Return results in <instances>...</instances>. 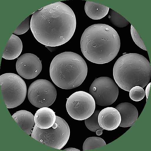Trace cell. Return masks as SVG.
Wrapping results in <instances>:
<instances>
[{
    "mask_svg": "<svg viewBox=\"0 0 151 151\" xmlns=\"http://www.w3.org/2000/svg\"><path fill=\"white\" fill-rule=\"evenodd\" d=\"M76 26L73 10L59 2L35 12L31 18L30 28L38 42L47 46L55 47L68 42L73 36Z\"/></svg>",
    "mask_w": 151,
    "mask_h": 151,
    "instance_id": "obj_1",
    "label": "cell"
},
{
    "mask_svg": "<svg viewBox=\"0 0 151 151\" xmlns=\"http://www.w3.org/2000/svg\"><path fill=\"white\" fill-rule=\"evenodd\" d=\"M120 47L117 32L108 25L96 24L88 27L81 41L82 52L88 60L98 64L107 63L118 55Z\"/></svg>",
    "mask_w": 151,
    "mask_h": 151,
    "instance_id": "obj_2",
    "label": "cell"
},
{
    "mask_svg": "<svg viewBox=\"0 0 151 151\" xmlns=\"http://www.w3.org/2000/svg\"><path fill=\"white\" fill-rule=\"evenodd\" d=\"M86 63L79 55L65 52L57 55L50 68V76L54 83L62 89L70 90L81 85L87 74Z\"/></svg>",
    "mask_w": 151,
    "mask_h": 151,
    "instance_id": "obj_3",
    "label": "cell"
},
{
    "mask_svg": "<svg viewBox=\"0 0 151 151\" xmlns=\"http://www.w3.org/2000/svg\"><path fill=\"white\" fill-rule=\"evenodd\" d=\"M114 79L122 89L129 92L136 86L145 87L151 78V65L143 56L136 53L124 55L117 60L113 69Z\"/></svg>",
    "mask_w": 151,
    "mask_h": 151,
    "instance_id": "obj_4",
    "label": "cell"
},
{
    "mask_svg": "<svg viewBox=\"0 0 151 151\" xmlns=\"http://www.w3.org/2000/svg\"><path fill=\"white\" fill-rule=\"evenodd\" d=\"M70 134L68 124L64 119L57 116L55 124L48 129H41L35 125L31 136L45 145L60 150L68 142Z\"/></svg>",
    "mask_w": 151,
    "mask_h": 151,
    "instance_id": "obj_5",
    "label": "cell"
},
{
    "mask_svg": "<svg viewBox=\"0 0 151 151\" xmlns=\"http://www.w3.org/2000/svg\"><path fill=\"white\" fill-rule=\"evenodd\" d=\"M1 88L7 108H14L21 105L26 98L27 86L23 80L14 73H6L0 76Z\"/></svg>",
    "mask_w": 151,
    "mask_h": 151,
    "instance_id": "obj_6",
    "label": "cell"
},
{
    "mask_svg": "<svg viewBox=\"0 0 151 151\" xmlns=\"http://www.w3.org/2000/svg\"><path fill=\"white\" fill-rule=\"evenodd\" d=\"M94 99L89 93L83 91L76 92L67 100L66 108L73 119L82 121L90 117L95 111Z\"/></svg>",
    "mask_w": 151,
    "mask_h": 151,
    "instance_id": "obj_7",
    "label": "cell"
},
{
    "mask_svg": "<svg viewBox=\"0 0 151 151\" xmlns=\"http://www.w3.org/2000/svg\"><path fill=\"white\" fill-rule=\"evenodd\" d=\"M57 95L56 90L53 84L44 79L33 82L30 86L28 92L30 103L40 108L51 106L55 101Z\"/></svg>",
    "mask_w": 151,
    "mask_h": 151,
    "instance_id": "obj_8",
    "label": "cell"
},
{
    "mask_svg": "<svg viewBox=\"0 0 151 151\" xmlns=\"http://www.w3.org/2000/svg\"><path fill=\"white\" fill-rule=\"evenodd\" d=\"M89 92L97 105L106 106L115 102L119 91L116 83L112 79L102 77L94 80L90 87Z\"/></svg>",
    "mask_w": 151,
    "mask_h": 151,
    "instance_id": "obj_9",
    "label": "cell"
},
{
    "mask_svg": "<svg viewBox=\"0 0 151 151\" xmlns=\"http://www.w3.org/2000/svg\"><path fill=\"white\" fill-rule=\"evenodd\" d=\"M16 67L19 75L28 80L35 78L42 69V63L40 58L31 53L24 54L20 56L17 61Z\"/></svg>",
    "mask_w": 151,
    "mask_h": 151,
    "instance_id": "obj_10",
    "label": "cell"
},
{
    "mask_svg": "<svg viewBox=\"0 0 151 151\" xmlns=\"http://www.w3.org/2000/svg\"><path fill=\"white\" fill-rule=\"evenodd\" d=\"M98 122L100 127L103 129L111 131L117 129L119 126L121 117L116 109L108 107L100 111Z\"/></svg>",
    "mask_w": 151,
    "mask_h": 151,
    "instance_id": "obj_11",
    "label": "cell"
},
{
    "mask_svg": "<svg viewBox=\"0 0 151 151\" xmlns=\"http://www.w3.org/2000/svg\"><path fill=\"white\" fill-rule=\"evenodd\" d=\"M120 113L121 122L119 127L123 128L130 127L134 124L138 118V113L136 108L132 104L124 103L116 107Z\"/></svg>",
    "mask_w": 151,
    "mask_h": 151,
    "instance_id": "obj_12",
    "label": "cell"
},
{
    "mask_svg": "<svg viewBox=\"0 0 151 151\" xmlns=\"http://www.w3.org/2000/svg\"><path fill=\"white\" fill-rule=\"evenodd\" d=\"M56 119L55 112L48 107H43L38 110L34 116L35 125L42 129H48L52 127Z\"/></svg>",
    "mask_w": 151,
    "mask_h": 151,
    "instance_id": "obj_13",
    "label": "cell"
},
{
    "mask_svg": "<svg viewBox=\"0 0 151 151\" xmlns=\"http://www.w3.org/2000/svg\"><path fill=\"white\" fill-rule=\"evenodd\" d=\"M12 117L24 131L29 135L31 134L35 123L34 116L31 112L21 110L15 113Z\"/></svg>",
    "mask_w": 151,
    "mask_h": 151,
    "instance_id": "obj_14",
    "label": "cell"
},
{
    "mask_svg": "<svg viewBox=\"0 0 151 151\" xmlns=\"http://www.w3.org/2000/svg\"><path fill=\"white\" fill-rule=\"evenodd\" d=\"M22 44L19 38L12 34L6 47L2 58L8 60L17 58L22 50Z\"/></svg>",
    "mask_w": 151,
    "mask_h": 151,
    "instance_id": "obj_15",
    "label": "cell"
},
{
    "mask_svg": "<svg viewBox=\"0 0 151 151\" xmlns=\"http://www.w3.org/2000/svg\"><path fill=\"white\" fill-rule=\"evenodd\" d=\"M109 8L95 2L86 1L85 10L87 15L91 19L98 20L105 17L108 14Z\"/></svg>",
    "mask_w": 151,
    "mask_h": 151,
    "instance_id": "obj_16",
    "label": "cell"
},
{
    "mask_svg": "<svg viewBox=\"0 0 151 151\" xmlns=\"http://www.w3.org/2000/svg\"><path fill=\"white\" fill-rule=\"evenodd\" d=\"M106 143L102 138L96 137H90L87 138L84 142L83 149V151L93 149L106 145Z\"/></svg>",
    "mask_w": 151,
    "mask_h": 151,
    "instance_id": "obj_17",
    "label": "cell"
},
{
    "mask_svg": "<svg viewBox=\"0 0 151 151\" xmlns=\"http://www.w3.org/2000/svg\"><path fill=\"white\" fill-rule=\"evenodd\" d=\"M108 18L113 25L118 28L125 27L130 24L126 19L112 9L110 10Z\"/></svg>",
    "mask_w": 151,
    "mask_h": 151,
    "instance_id": "obj_18",
    "label": "cell"
},
{
    "mask_svg": "<svg viewBox=\"0 0 151 151\" xmlns=\"http://www.w3.org/2000/svg\"><path fill=\"white\" fill-rule=\"evenodd\" d=\"M100 111L96 110L89 118L85 120V123L87 128L89 130L96 132L99 129H104L100 127L98 122V116Z\"/></svg>",
    "mask_w": 151,
    "mask_h": 151,
    "instance_id": "obj_19",
    "label": "cell"
},
{
    "mask_svg": "<svg viewBox=\"0 0 151 151\" xmlns=\"http://www.w3.org/2000/svg\"><path fill=\"white\" fill-rule=\"evenodd\" d=\"M145 95V92L142 87L136 86L133 87L129 91V96L134 101L139 102L142 100Z\"/></svg>",
    "mask_w": 151,
    "mask_h": 151,
    "instance_id": "obj_20",
    "label": "cell"
},
{
    "mask_svg": "<svg viewBox=\"0 0 151 151\" xmlns=\"http://www.w3.org/2000/svg\"><path fill=\"white\" fill-rule=\"evenodd\" d=\"M31 19L30 16L28 17L22 22L13 33L21 35L26 32L30 27Z\"/></svg>",
    "mask_w": 151,
    "mask_h": 151,
    "instance_id": "obj_21",
    "label": "cell"
},
{
    "mask_svg": "<svg viewBox=\"0 0 151 151\" xmlns=\"http://www.w3.org/2000/svg\"><path fill=\"white\" fill-rule=\"evenodd\" d=\"M131 32L133 40L135 43L138 47L147 51L146 47L140 36L132 25Z\"/></svg>",
    "mask_w": 151,
    "mask_h": 151,
    "instance_id": "obj_22",
    "label": "cell"
},
{
    "mask_svg": "<svg viewBox=\"0 0 151 151\" xmlns=\"http://www.w3.org/2000/svg\"><path fill=\"white\" fill-rule=\"evenodd\" d=\"M150 86L151 83H150L148 84V85H147L146 88L145 93L146 94V96L147 98V100L148 99V97L150 88Z\"/></svg>",
    "mask_w": 151,
    "mask_h": 151,
    "instance_id": "obj_23",
    "label": "cell"
},
{
    "mask_svg": "<svg viewBox=\"0 0 151 151\" xmlns=\"http://www.w3.org/2000/svg\"><path fill=\"white\" fill-rule=\"evenodd\" d=\"M64 150L65 151H80L79 150H78V149L73 148H67L66 149H65Z\"/></svg>",
    "mask_w": 151,
    "mask_h": 151,
    "instance_id": "obj_24",
    "label": "cell"
},
{
    "mask_svg": "<svg viewBox=\"0 0 151 151\" xmlns=\"http://www.w3.org/2000/svg\"><path fill=\"white\" fill-rule=\"evenodd\" d=\"M103 130L101 129H99L97 130L96 132V135L98 136L102 135L103 134Z\"/></svg>",
    "mask_w": 151,
    "mask_h": 151,
    "instance_id": "obj_25",
    "label": "cell"
}]
</instances>
